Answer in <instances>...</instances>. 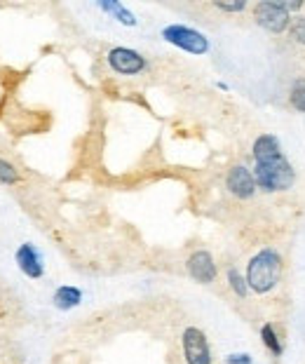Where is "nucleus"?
Instances as JSON below:
<instances>
[{
	"label": "nucleus",
	"instance_id": "obj_6",
	"mask_svg": "<svg viewBox=\"0 0 305 364\" xmlns=\"http://www.w3.org/2000/svg\"><path fill=\"white\" fill-rule=\"evenodd\" d=\"M108 66L120 75H139L146 71V59L132 48H113L106 54Z\"/></svg>",
	"mask_w": 305,
	"mask_h": 364
},
{
	"label": "nucleus",
	"instance_id": "obj_12",
	"mask_svg": "<svg viewBox=\"0 0 305 364\" xmlns=\"http://www.w3.org/2000/svg\"><path fill=\"white\" fill-rule=\"evenodd\" d=\"M261 341H263V346L268 348V353L272 358H279V355L284 353V343H282L279 331L272 322H265L261 327Z\"/></svg>",
	"mask_w": 305,
	"mask_h": 364
},
{
	"label": "nucleus",
	"instance_id": "obj_19",
	"mask_svg": "<svg viewBox=\"0 0 305 364\" xmlns=\"http://www.w3.org/2000/svg\"><path fill=\"white\" fill-rule=\"evenodd\" d=\"M223 362H225V364H254L252 355H249V353H232V355H228V358H225Z\"/></svg>",
	"mask_w": 305,
	"mask_h": 364
},
{
	"label": "nucleus",
	"instance_id": "obj_8",
	"mask_svg": "<svg viewBox=\"0 0 305 364\" xmlns=\"http://www.w3.org/2000/svg\"><path fill=\"white\" fill-rule=\"evenodd\" d=\"M225 188L237 200H249L256 193V179L254 172L245 165H232L225 174Z\"/></svg>",
	"mask_w": 305,
	"mask_h": 364
},
{
	"label": "nucleus",
	"instance_id": "obj_11",
	"mask_svg": "<svg viewBox=\"0 0 305 364\" xmlns=\"http://www.w3.org/2000/svg\"><path fill=\"white\" fill-rule=\"evenodd\" d=\"M80 301H82V291L70 284L59 287L52 296V304H54V308H59V311H73V308L80 306Z\"/></svg>",
	"mask_w": 305,
	"mask_h": 364
},
{
	"label": "nucleus",
	"instance_id": "obj_15",
	"mask_svg": "<svg viewBox=\"0 0 305 364\" xmlns=\"http://www.w3.org/2000/svg\"><path fill=\"white\" fill-rule=\"evenodd\" d=\"M19 181V172H17V167L12 165V162H7L0 158V183H5V186H14Z\"/></svg>",
	"mask_w": 305,
	"mask_h": 364
},
{
	"label": "nucleus",
	"instance_id": "obj_18",
	"mask_svg": "<svg viewBox=\"0 0 305 364\" xmlns=\"http://www.w3.org/2000/svg\"><path fill=\"white\" fill-rule=\"evenodd\" d=\"M214 7H216V10H221V12H245L247 10V3H245V0H232V3H218V0H216V3H214Z\"/></svg>",
	"mask_w": 305,
	"mask_h": 364
},
{
	"label": "nucleus",
	"instance_id": "obj_5",
	"mask_svg": "<svg viewBox=\"0 0 305 364\" xmlns=\"http://www.w3.org/2000/svg\"><path fill=\"white\" fill-rule=\"evenodd\" d=\"M181 350L186 364H214L209 338L200 327H186L181 331Z\"/></svg>",
	"mask_w": 305,
	"mask_h": 364
},
{
	"label": "nucleus",
	"instance_id": "obj_10",
	"mask_svg": "<svg viewBox=\"0 0 305 364\" xmlns=\"http://www.w3.org/2000/svg\"><path fill=\"white\" fill-rule=\"evenodd\" d=\"M254 162H265V160H272L282 156V146H279V139L275 134H261L254 141Z\"/></svg>",
	"mask_w": 305,
	"mask_h": 364
},
{
	"label": "nucleus",
	"instance_id": "obj_13",
	"mask_svg": "<svg viewBox=\"0 0 305 364\" xmlns=\"http://www.w3.org/2000/svg\"><path fill=\"white\" fill-rule=\"evenodd\" d=\"M99 7L108 14H113V17L120 21L122 26H137V17L134 12H129L127 7L122 3H115V0H99Z\"/></svg>",
	"mask_w": 305,
	"mask_h": 364
},
{
	"label": "nucleus",
	"instance_id": "obj_17",
	"mask_svg": "<svg viewBox=\"0 0 305 364\" xmlns=\"http://www.w3.org/2000/svg\"><path fill=\"white\" fill-rule=\"evenodd\" d=\"M289 36H291V41H296L299 45H305V14H299V17L291 19Z\"/></svg>",
	"mask_w": 305,
	"mask_h": 364
},
{
	"label": "nucleus",
	"instance_id": "obj_3",
	"mask_svg": "<svg viewBox=\"0 0 305 364\" xmlns=\"http://www.w3.org/2000/svg\"><path fill=\"white\" fill-rule=\"evenodd\" d=\"M162 38L167 41L169 45L174 48L183 50L188 54H195V57H202V54L209 52V41L205 33L195 31L191 26H183V24H171V26H164L162 28Z\"/></svg>",
	"mask_w": 305,
	"mask_h": 364
},
{
	"label": "nucleus",
	"instance_id": "obj_4",
	"mask_svg": "<svg viewBox=\"0 0 305 364\" xmlns=\"http://www.w3.org/2000/svg\"><path fill=\"white\" fill-rule=\"evenodd\" d=\"M254 19L258 26L275 36L284 33V31H289V26H291V14H289L284 3H279V0H263V3H256Z\"/></svg>",
	"mask_w": 305,
	"mask_h": 364
},
{
	"label": "nucleus",
	"instance_id": "obj_16",
	"mask_svg": "<svg viewBox=\"0 0 305 364\" xmlns=\"http://www.w3.org/2000/svg\"><path fill=\"white\" fill-rule=\"evenodd\" d=\"M289 104H291L299 113H305V82H296L289 95Z\"/></svg>",
	"mask_w": 305,
	"mask_h": 364
},
{
	"label": "nucleus",
	"instance_id": "obj_9",
	"mask_svg": "<svg viewBox=\"0 0 305 364\" xmlns=\"http://www.w3.org/2000/svg\"><path fill=\"white\" fill-rule=\"evenodd\" d=\"M14 261H17L19 270L31 280H41L45 275V266H43V259H41V252L36 250L31 242H23L17 254H14Z\"/></svg>",
	"mask_w": 305,
	"mask_h": 364
},
{
	"label": "nucleus",
	"instance_id": "obj_14",
	"mask_svg": "<svg viewBox=\"0 0 305 364\" xmlns=\"http://www.w3.org/2000/svg\"><path fill=\"white\" fill-rule=\"evenodd\" d=\"M225 277H228V287H230V291L235 294V296L247 299L249 294H252V289H249V284H247V277L242 275L235 266H230L228 270H225Z\"/></svg>",
	"mask_w": 305,
	"mask_h": 364
},
{
	"label": "nucleus",
	"instance_id": "obj_20",
	"mask_svg": "<svg viewBox=\"0 0 305 364\" xmlns=\"http://www.w3.org/2000/svg\"><path fill=\"white\" fill-rule=\"evenodd\" d=\"M284 7L289 10V14H291V12H299V10H303L305 3H303V0H289V3H284Z\"/></svg>",
	"mask_w": 305,
	"mask_h": 364
},
{
	"label": "nucleus",
	"instance_id": "obj_2",
	"mask_svg": "<svg viewBox=\"0 0 305 364\" xmlns=\"http://www.w3.org/2000/svg\"><path fill=\"white\" fill-rule=\"evenodd\" d=\"M252 172L256 179V188H261L263 193H282L296 183V172L284 153L272 160L256 162Z\"/></svg>",
	"mask_w": 305,
	"mask_h": 364
},
{
	"label": "nucleus",
	"instance_id": "obj_7",
	"mask_svg": "<svg viewBox=\"0 0 305 364\" xmlns=\"http://www.w3.org/2000/svg\"><path fill=\"white\" fill-rule=\"evenodd\" d=\"M186 270H188V275H191L193 280L200 282V284H211L216 280V275H218L216 261L207 250L193 252L191 257H188V261H186Z\"/></svg>",
	"mask_w": 305,
	"mask_h": 364
},
{
	"label": "nucleus",
	"instance_id": "obj_1",
	"mask_svg": "<svg viewBox=\"0 0 305 364\" xmlns=\"http://www.w3.org/2000/svg\"><path fill=\"white\" fill-rule=\"evenodd\" d=\"M245 277H247V284H249V289H252V294H258V296L270 294L279 284V277H282L279 252L272 250V247L258 250L247 263Z\"/></svg>",
	"mask_w": 305,
	"mask_h": 364
}]
</instances>
